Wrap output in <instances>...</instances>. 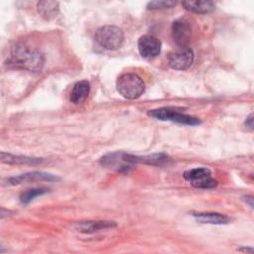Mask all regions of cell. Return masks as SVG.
Segmentation results:
<instances>
[{
	"mask_svg": "<svg viewBox=\"0 0 254 254\" xmlns=\"http://www.w3.org/2000/svg\"><path fill=\"white\" fill-rule=\"evenodd\" d=\"M8 64L20 69L29 71H39L44 65L43 54L25 45H16L8 58Z\"/></svg>",
	"mask_w": 254,
	"mask_h": 254,
	"instance_id": "6da1fadb",
	"label": "cell"
},
{
	"mask_svg": "<svg viewBox=\"0 0 254 254\" xmlns=\"http://www.w3.org/2000/svg\"><path fill=\"white\" fill-rule=\"evenodd\" d=\"M117 91L127 99H136L145 91L144 80L136 73H123L116 80Z\"/></svg>",
	"mask_w": 254,
	"mask_h": 254,
	"instance_id": "7a4b0ae2",
	"label": "cell"
},
{
	"mask_svg": "<svg viewBox=\"0 0 254 254\" xmlns=\"http://www.w3.org/2000/svg\"><path fill=\"white\" fill-rule=\"evenodd\" d=\"M94 40L103 49L113 51L121 47L124 36L121 29H119L118 27L106 25L96 30Z\"/></svg>",
	"mask_w": 254,
	"mask_h": 254,
	"instance_id": "3957f363",
	"label": "cell"
},
{
	"mask_svg": "<svg viewBox=\"0 0 254 254\" xmlns=\"http://www.w3.org/2000/svg\"><path fill=\"white\" fill-rule=\"evenodd\" d=\"M100 164L108 169L117 172H128L135 164L138 163V156L124 152H113L106 154L100 159Z\"/></svg>",
	"mask_w": 254,
	"mask_h": 254,
	"instance_id": "277c9868",
	"label": "cell"
},
{
	"mask_svg": "<svg viewBox=\"0 0 254 254\" xmlns=\"http://www.w3.org/2000/svg\"><path fill=\"white\" fill-rule=\"evenodd\" d=\"M148 115L159 120L173 121L186 125H197L201 123L198 118L180 112L172 107H161L157 109H152L148 111Z\"/></svg>",
	"mask_w": 254,
	"mask_h": 254,
	"instance_id": "5b68a950",
	"label": "cell"
},
{
	"mask_svg": "<svg viewBox=\"0 0 254 254\" xmlns=\"http://www.w3.org/2000/svg\"><path fill=\"white\" fill-rule=\"evenodd\" d=\"M185 180L195 188L211 189L216 187L217 181L212 178L210 170L207 168H194L188 170L184 173Z\"/></svg>",
	"mask_w": 254,
	"mask_h": 254,
	"instance_id": "8992f818",
	"label": "cell"
},
{
	"mask_svg": "<svg viewBox=\"0 0 254 254\" xmlns=\"http://www.w3.org/2000/svg\"><path fill=\"white\" fill-rule=\"evenodd\" d=\"M193 51L189 47H179L168 56V64L176 70L188 69L193 63Z\"/></svg>",
	"mask_w": 254,
	"mask_h": 254,
	"instance_id": "52a82bcc",
	"label": "cell"
},
{
	"mask_svg": "<svg viewBox=\"0 0 254 254\" xmlns=\"http://www.w3.org/2000/svg\"><path fill=\"white\" fill-rule=\"evenodd\" d=\"M191 37V26L186 19H178L172 24V38L179 47H188Z\"/></svg>",
	"mask_w": 254,
	"mask_h": 254,
	"instance_id": "ba28073f",
	"label": "cell"
},
{
	"mask_svg": "<svg viewBox=\"0 0 254 254\" xmlns=\"http://www.w3.org/2000/svg\"><path fill=\"white\" fill-rule=\"evenodd\" d=\"M161 41L151 35H144L138 41V50L142 57L152 59L161 53Z\"/></svg>",
	"mask_w": 254,
	"mask_h": 254,
	"instance_id": "9c48e42d",
	"label": "cell"
},
{
	"mask_svg": "<svg viewBox=\"0 0 254 254\" xmlns=\"http://www.w3.org/2000/svg\"><path fill=\"white\" fill-rule=\"evenodd\" d=\"M59 178L52 175V174H48V173H44V172H30V173H25L16 177H11L8 178L6 180L8 185H19L22 183H26V182H36V181H58Z\"/></svg>",
	"mask_w": 254,
	"mask_h": 254,
	"instance_id": "30bf717a",
	"label": "cell"
},
{
	"mask_svg": "<svg viewBox=\"0 0 254 254\" xmlns=\"http://www.w3.org/2000/svg\"><path fill=\"white\" fill-rule=\"evenodd\" d=\"M89 92H90V84L87 80L77 81L71 89L69 100L73 104H80L87 98Z\"/></svg>",
	"mask_w": 254,
	"mask_h": 254,
	"instance_id": "8fae6325",
	"label": "cell"
},
{
	"mask_svg": "<svg viewBox=\"0 0 254 254\" xmlns=\"http://www.w3.org/2000/svg\"><path fill=\"white\" fill-rule=\"evenodd\" d=\"M114 226L115 223L112 221H80L76 224V229L83 233H92Z\"/></svg>",
	"mask_w": 254,
	"mask_h": 254,
	"instance_id": "7c38bea8",
	"label": "cell"
},
{
	"mask_svg": "<svg viewBox=\"0 0 254 254\" xmlns=\"http://www.w3.org/2000/svg\"><path fill=\"white\" fill-rule=\"evenodd\" d=\"M191 215L201 223L208 224H226L229 218L226 215L214 212H192Z\"/></svg>",
	"mask_w": 254,
	"mask_h": 254,
	"instance_id": "4fadbf2b",
	"label": "cell"
},
{
	"mask_svg": "<svg viewBox=\"0 0 254 254\" xmlns=\"http://www.w3.org/2000/svg\"><path fill=\"white\" fill-rule=\"evenodd\" d=\"M182 6L186 10L197 14L209 13L214 9V3L211 1H183Z\"/></svg>",
	"mask_w": 254,
	"mask_h": 254,
	"instance_id": "5bb4252c",
	"label": "cell"
},
{
	"mask_svg": "<svg viewBox=\"0 0 254 254\" xmlns=\"http://www.w3.org/2000/svg\"><path fill=\"white\" fill-rule=\"evenodd\" d=\"M38 13L46 20H51L59 14V2L57 1H40L37 4Z\"/></svg>",
	"mask_w": 254,
	"mask_h": 254,
	"instance_id": "9a60e30c",
	"label": "cell"
},
{
	"mask_svg": "<svg viewBox=\"0 0 254 254\" xmlns=\"http://www.w3.org/2000/svg\"><path fill=\"white\" fill-rule=\"evenodd\" d=\"M1 161L7 164H22V165H35L41 163L43 160L39 158H32L26 156H15L8 153H1Z\"/></svg>",
	"mask_w": 254,
	"mask_h": 254,
	"instance_id": "2e32d148",
	"label": "cell"
},
{
	"mask_svg": "<svg viewBox=\"0 0 254 254\" xmlns=\"http://www.w3.org/2000/svg\"><path fill=\"white\" fill-rule=\"evenodd\" d=\"M49 191V189L47 188H34L31 190H28L26 191H24L21 196H20V201L23 204H28L29 202H31L33 199H35L36 197L43 195L45 193H47Z\"/></svg>",
	"mask_w": 254,
	"mask_h": 254,
	"instance_id": "e0dca14e",
	"label": "cell"
},
{
	"mask_svg": "<svg viewBox=\"0 0 254 254\" xmlns=\"http://www.w3.org/2000/svg\"><path fill=\"white\" fill-rule=\"evenodd\" d=\"M175 5H176L175 1H152L148 3L147 8L149 10H162V9L172 8Z\"/></svg>",
	"mask_w": 254,
	"mask_h": 254,
	"instance_id": "ac0fdd59",
	"label": "cell"
},
{
	"mask_svg": "<svg viewBox=\"0 0 254 254\" xmlns=\"http://www.w3.org/2000/svg\"><path fill=\"white\" fill-rule=\"evenodd\" d=\"M244 124H245L246 129H248L249 131L253 130V115H252V113H250L249 116L246 118Z\"/></svg>",
	"mask_w": 254,
	"mask_h": 254,
	"instance_id": "d6986e66",
	"label": "cell"
}]
</instances>
